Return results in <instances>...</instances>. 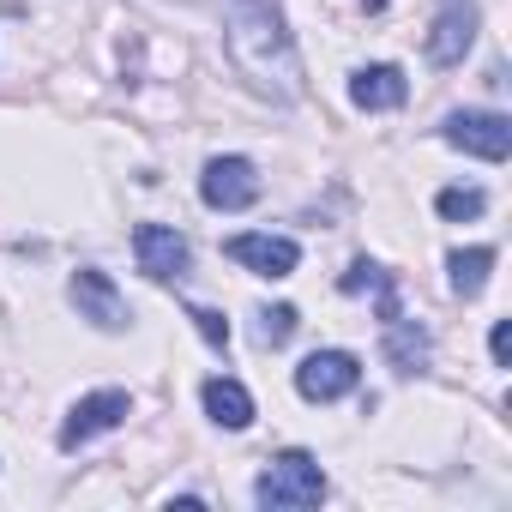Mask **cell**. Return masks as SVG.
<instances>
[{"mask_svg": "<svg viewBox=\"0 0 512 512\" xmlns=\"http://www.w3.org/2000/svg\"><path fill=\"white\" fill-rule=\"evenodd\" d=\"M253 500L266 512H302L326 500V470L314 452H278L260 476H253Z\"/></svg>", "mask_w": 512, "mask_h": 512, "instance_id": "cell-2", "label": "cell"}, {"mask_svg": "<svg viewBox=\"0 0 512 512\" xmlns=\"http://www.w3.org/2000/svg\"><path fill=\"white\" fill-rule=\"evenodd\" d=\"M199 199L211 211H247L253 199H260V169H253L247 157H211L205 175H199Z\"/></svg>", "mask_w": 512, "mask_h": 512, "instance_id": "cell-8", "label": "cell"}, {"mask_svg": "<svg viewBox=\"0 0 512 512\" xmlns=\"http://www.w3.org/2000/svg\"><path fill=\"white\" fill-rule=\"evenodd\" d=\"M476 43V0H440V13L428 25V61L434 67H458Z\"/></svg>", "mask_w": 512, "mask_h": 512, "instance_id": "cell-10", "label": "cell"}, {"mask_svg": "<svg viewBox=\"0 0 512 512\" xmlns=\"http://www.w3.org/2000/svg\"><path fill=\"white\" fill-rule=\"evenodd\" d=\"M440 139L464 157H482V163H506L512 157V121L500 109H458L440 121Z\"/></svg>", "mask_w": 512, "mask_h": 512, "instance_id": "cell-3", "label": "cell"}, {"mask_svg": "<svg viewBox=\"0 0 512 512\" xmlns=\"http://www.w3.org/2000/svg\"><path fill=\"white\" fill-rule=\"evenodd\" d=\"M253 320H260V326H253V338H260L266 350H284V344L296 338V326H302V314H296L290 302H278V308H260Z\"/></svg>", "mask_w": 512, "mask_h": 512, "instance_id": "cell-15", "label": "cell"}, {"mask_svg": "<svg viewBox=\"0 0 512 512\" xmlns=\"http://www.w3.org/2000/svg\"><path fill=\"white\" fill-rule=\"evenodd\" d=\"M229 260L247 266V272H260V278H290L302 266V247L290 235H260V229H247V235H229Z\"/></svg>", "mask_w": 512, "mask_h": 512, "instance_id": "cell-9", "label": "cell"}, {"mask_svg": "<svg viewBox=\"0 0 512 512\" xmlns=\"http://www.w3.org/2000/svg\"><path fill=\"white\" fill-rule=\"evenodd\" d=\"M446 272H452V290L470 302V296H482L488 290V272H494V247H458L452 260H446Z\"/></svg>", "mask_w": 512, "mask_h": 512, "instance_id": "cell-14", "label": "cell"}, {"mask_svg": "<svg viewBox=\"0 0 512 512\" xmlns=\"http://www.w3.org/2000/svg\"><path fill=\"white\" fill-rule=\"evenodd\" d=\"M133 416V398L127 392H91V398H79L73 410H67V422H61V452H79V446H91L97 434H109V428H121Z\"/></svg>", "mask_w": 512, "mask_h": 512, "instance_id": "cell-5", "label": "cell"}, {"mask_svg": "<svg viewBox=\"0 0 512 512\" xmlns=\"http://www.w3.org/2000/svg\"><path fill=\"white\" fill-rule=\"evenodd\" d=\"M133 253H139V272H145L151 284H175V278L193 266L187 235L169 229V223H139V229H133Z\"/></svg>", "mask_w": 512, "mask_h": 512, "instance_id": "cell-6", "label": "cell"}, {"mask_svg": "<svg viewBox=\"0 0 512 512\" xmlns=\"http://www.w3.org/2000/svg\"><path fill=\"white\" fill-rule=\"evenodd\" d=\"M428 350H434V344H428V332H422L416 320H398V314L386 320V362H392L398 374H422V368H428Z\"/></svg>", "mask_w": 512, "mask_h": 512, "instance_id": "cell-13", "label": "cell"}, {"mask_svg": "<svg viewBox=\"0 0 512 512\" xmlns=\"http://www.w3.org/2000/svg\"><path fill=\"white\" fill-rule=\"evenodd\" d=\"M187 320L199 326V338H205L211 350H229V320H223L217 308H187Z\"/></svg>", "mask_w": 512, "mask_h": 512, "instance_id": "cell-17", "label": "cell"}, {"mask_svg": "<svg viewBox=\"0 0 512 512\" xmlns=\"http://www.w3.org/2000/svg\"><path fill=\"white\" fill-rule=\"evenodd\" d=\"M199 398H205V416H211L217 428H229V434H241V428L253 422V398H247V386L229 380V374H211V380L199 386Z\"/></svg>", "mask_w": 512, "mask_h": 512, "instance_id": "cell-12", "label": "cell"}, {"mask_svg": "<svg viewBox=\"0 0 512 512\" xmlns=\"http://www.w3.org/2000/svg\"><path fill=\"white\" fill-rule=\"evenodd\" d=\"M380 7H386V0H368V13H380Z\"/></svg>", "mask_w": 512, "mask_h": 512, "instance_id": "cell-19", "label": "cell"}, {"mask_svg": "<svg viewBox=\"0 0 512 512\" xmlns=\"http://www.w3.org/2000/svg\"><path fill=\"white\" fill-rule=\"evenodd\" d=\"M362 386V362L350 356V350H314L302 368H296V392L308 398V404H338V398H350Z\"/></svg>", "mask_w": 512, "mask_h": 512, "instance_id": "cell-4", "label": "cell"}, {"mask_svg": "<svg viewBox=\"0 0 512 512\" xmlns=\"http://www.w3.org/2000/svg\"><path fill=\"white\" fill-rule=\"evenodd\" d=\"M434 211L452 217V223H470V217L488 211V193H482V187H440V193H434Z\"/></svg>", "mask_w": 512, "mask_h": 512, "instance_id": "cell-16", "label": "cell"}, {"mask_svg": "<svg viewBox=\"0 0 512 512\" xmlns=\"http://www.w3.org/2000/svg\"><path fill=\"white\" fill-rule=\"evenodd\" d=\"M67 296H73L79 320H91L97 332H127V320H133L127 302H121V290H115V278L97 272V266H79L73 284H67Z\"/></svg>", "mask_w": 512, "mask_h": 512, "instance_id": "cell-7", "label": "cell"}, {"mask_svg": "<svg viewBox=\"0 0 512 512\" xmlns=\"http://www.w3.org/2000/svg\"><path fill=\"white\" fill-rule=\"evenodd\" d=\"M488 350H494V362H500V368L512 362V320H494V332H488Z\"/></svg>", "mask_w": 512, "mask_h": 512, "instance_id": "cell-18", "label": "cell"}, {"mask_svg": "<svg viewBox=\"0 0 512 512\" xmlns=\"http://www.w3.org/2000/svg\"><path fill=\"white\" fill-rule=\"evenodd\" d=\"M404 97H410V85H404V67H392V61L350 73V103L368 109V115H386V109H398Z\"/></svg>", "mask_w": 512, "mask_h": 512, "instance_id": "cell-11", "label": "cell"}, {"mask_svg": "<svg viewBox=\"0 0 512 512\" xmlns=\"http://www.w3.org/2000/svg\"><path fill=\"white\" fill-rule=\"evenodd\" d=\"M223 49H229V67L272 103H296L302 97V55L278 19L272 0H229L223 13Z\"/></svg>", "mask_w": 512, "mask_h": 512, "instance_id": "cell-1", "label": "cell"}]
</instances>
